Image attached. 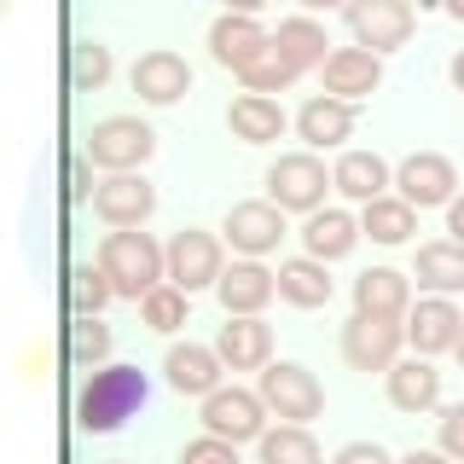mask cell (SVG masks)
Instances as JSON below:
<instances>
[{
    "label": "cell",
    "mask_w": 464,
    "mask_h": 464,
    "mask_svg": "<svg viewBox=\"0 0 464 464\" xmlns=\"http://www.w3.org/2000/svg\"><path fill=\"white\" fill-rule=\"evenodd\" d=\"M99 267H105L116 296L145 302L157 285L169 279V250L151 238V232H140V227H116V232H105V244H99Z\"/></svg>",
    "instance_id": "obj_1"
},
{
    "label": "cell",
    "mask_w": 464,
    "mask_h": 464,
    "mask_svg": "<svg viewBox=\"0 0 464 464\" xmlns=\"http://www.w3.org/2000/svg\"><path fill=\"white\" fill-rule=\"evenodd\" d=\"M145 406V372L140 366H99L87 372L76 395V424L87 435H116Z\"/></svg>",
    "instance_id": "obj_2"
},
{
    "label": "cell",
    "mask_w": 464,
    "mask_h": 464,
    "mask_svg": "<svg viewBox=\"0 0 464 464\" xmlns=\"http://www.w3.org/2000/svg\"><path fill=\"white\" fill-rule=\"evenodd\" d=\"M256 395L267 401L273 418H285V424H314L319 412H325V389H319V377L308 366H296V360H267L256 377Z\"/></svg>",
    "instance_id": "obj_3"
},
{
    "label": "cell",
    "mask_w": 464,
    "mask_h": 464,
    "mask_svg": "<svg viewBox=\"0 0 464 464\" xmlns=\"http://www.w3.org/2000/svg\"><path fill=\"white\" fill-rule=\"evenodd\" d=\"M151 151H157V134L140 116H105V122H93V134H87V157L105 174H134V169L151 163Z\"/></svg>",
    "instance_id": "obj_4"
},
{
    "label": "cell",
    "mask_w": 464,
    "mask_h": 464,
    "mask_svg": "<svg viewBox=\"0 0 464 464\" xmlns=\"http://www.w3.org/2000/svg\"><path fill=\"white\" fill-rule=\"evenodd\" d=\"M331 174H325V163H319L314 151H285L279 163L267 169V198L279 203L285 215H314L319 203H325V192H331Z\"/></svg>",
    "instance_id": "obj_5"
},
{
    "label": "cell",
    "mask_w": 464,
    "mask_h": 464,
    "mask_svg": "<svg viewBox=\"0 0 464 464\" xmlns=\"http://www.w3.org/2000/svg\"><path fill=\"white\" fill-rule=\"evenodd\" d=\"M343 18H348L354 47H366L377 58L406 47V41H412V29H418V18H412V6H406V0H348Z\"/></svg>",
    "instance_id": "obj_6"
},
{
    "label": "cell",
    "mask_w": 464,
    "mask_h": 464,
    "mask_svg": "<svg viewBox=\"0 0 464 464\" xmlns=\"http://www.w3.org/2000/svg\"><path fill=\"white\" fill-rule=\"evenodd\" d=\"M203 430L209 435H221V441L232 447H244V441H261L267 435V401L256 395V389H238V383H221L215 395H203Z\"/></svg>",
    "instance_id": "obj_7"
},
{
    "label": "cell",
    "mask_w": 464,
    "mask_h": 464,
    "mask_svg": "<svg viewBox=\"0 0 464 464\" xmlns=\"http://www.w3.org/2000/svg\"><path fill=\"white\" fill-rule=\"evenodd\" d=\"M221 273H227V261H221V238H215V232L180 227L169 238V285H180L186 296H192V290H215Z\"/></svg>",
    "instance_id": "obj_8"
},
{
    "label": "cell",
    "mask_w": 464,
    "mask_h": 464,
    "mask_svg": "<svg viewBox=\"0 0 464 464\" xmlns=\"http://www.w3.org/2000/svg\"><path fill=\"white\" fill-rule=\"evenodd\" d=\"M401 343H406V319L354 314L343 325V360H348V372H389L401 360Z\"/></svg>",
    "instance_id": "obj_9"
},
{
    "label": "cell",
    "mask_w": 464,
    "mask_h": 464,
    "mask_svg": "<svg viewBox=\"0 0 464 464\" xmlns=\"http://www.w3.org/2000/svg\"><path fill=\"white\" fill-rule=\"evenodd\" d=\"M267 47H273V29H261V18H250V12H221V18L209 24V53L232 76L256 70L261 58H267Z\"/></svg>",
    "instance_id": "obj_10"
},
{
    "label": "cell",
    "mask_w": 464,
    "mask_h": 464,
    "mask_svg": "<svg viewBox=\"0 0 464 464\" xmlns=\"http://www.w3.org/2000/svg\"><path fill=\"white\" fill-rule=\"evenodd\" d=\"M395 186L412 209H447V203L459 198V169L447 163L441 151H412L395 169Z\"/></svg>",
    "instance_id": "obj_11"
},
{
    "label": "cell",
    "mask_w": 464,
    "mask_h": 464,
    "mask_svg": "<svg viewBox=\"0 0 464 464\" xmlns=\"http://www.w3.org/2000/svg\"><path fill=\"white\" fill-rule=\"evenodd\" d=\"M227 244L238 256H250V261H261L267 250H279V238H285V209L273 198H250V203H232L227 209Z\"/></svg>",
    "instance_id": "obj_12"
},
{
    "label": "cell",
    "mask_w": 464,
    "mask_h": 464,
    "mask_svg": "<svg viewBox=\"0 0 464 464\" xmlns=\"http://www.w3.org/2000/svg\"><path fill=\"white\" fill-rule=\"evenodd\" d=\"M151 209H157V186L145 180L140 169L134 174H105L99 192H93V215L111 232L116 227H145V221H151Z\"/></svg>",
    "instance_id": "obj_13"
},
{
    "label": "cell",
    "mask_w": 464,
    "mask_h": 464,
    "mask_svg": "<svg viewBox=\"0 0 464 464\" xmlns=\"http://www.w3.org/2000/svg\"><path fill=\"white\" fill-rule=\"evenodd\" d=\"M459 337H464V319L453 308V296H424L412 314H406V343H412V354H424V360L453 354Z\"/></svg>",
    "instance_id": "obj_14"
},
{
    "label": "cell",
    "mask_w": 464,
    "mask_h": 464,
    "mask_svg": "<svg viewBox=\"0 0 464 464\" xmlns=\"http://www.w3.org/2000/svg\"><path fill=\"white\" fill-rule=\"evenodd\" d=\"M134 93L145 99V105H180L186 93H192V64H186L180 53L157 47V53H140L134 58Z\"/></svg>",
    "instance_id": "obj_15"
},
{
    "label": "cell",
    "mask_w": 464,
    "mask_h": 464,
    "mask_svg": "<svg viewBox=\"0 0 464 464\" xmlns=\"http://www.w3.org/2000/svg\"><path fill=\"white\" fill-rule=\"evenodd\" d=\"M215 354L227 360V372H261L273 360V325L261 314H227Z\"/></svg>",
    "instance_id": "obj_16"
},
{
    "label": "cell",
    "mask_w": 464,
    "mask_h": 464,
    "mask_svg": "<svg viewBox=\"0 0 464 464\" xmlns=\"http://www.w3.org/2000/svg\"><path fill=\"white\" fill-rule=\"evenodd\" d=\"M163 372H169V389L174 395H215L221 389V372H227V360L215 354V348H203V343H174L169 348V360H163Z\"/></svg>",
    "instance_id": "obj_17"
},
{
    "label": "cell",
    "mask_w": 464,
    "mask_h": 464,
    "mask_svg": "<svg viewBox=\"0 0 464 464\" xmlns=\"http://www.w3.org/2000/svg\"><path fill=\"white\" fill-rule=\"evenodd\" d=\"M383 383H389V406L395 412H430V406H441V372L430 366L424 354H412V360H395V366L383 372Z\"/></svg>",
    "instance_id": "obj_18"
},
{
    "label": "cell",
    "mask_w": 464,
    "mask_h": 464,
    "mask_svg": "<svg viewBox=\"0 0 464 464\" xmlns=\"http://www.w3.org/2000/svg\"><path fill=\"white\" fill-rule=\"evenodd\" d=\"M383 87V58L377 53H366V47H337L325 58V93L331 99H366V93H377Z\"/></svg>",
    "instance_id": "obj_19"
},
{
    "label": "cell",
    "mask_w": 464,
    "mask_h": 464,
    "mask_svg": "<svg viewBox=\"0 0 464 464\" xmlns=\"http://www.w3.org/2000/svg\"><path fill=\"white\" fill-rule=\"evenodd\" d=\"M215 296H221L227 314H261L273 296H279V273H267L261 261H232V267L221 273V285H215Z\"/></svg>",
    "instance_id": "obj_20"
},
{
    "label": "cell",
    "mask_w": 464,
    "mask_h": 464,
    "mask_svg": "<svg viewBox=\"0 0 464 464\" xmlns=\"http://www.w3.org/2000/svg\"><path fill=\"white\" fill-rule=\"evenodd\" d=\"M354 314H377V319H406L412 314V279L395 267H366L354 279Z\"/></svg>",
    "instance_id": "obj_21"
},
{
    "label": "cell",
    "mask_w": 464,
    "mask_h": 464,
    "mask_svg": "<svg viewBox=\"0 0 464 464\" xmlns=\"http://www.w3.org/2000/svg\"><path fill=\"white\" fill-rule=\"evenodd\" d=\"M296 134L308 140V151H331L354 134V105L348 99H331V93H314L308 105L296 111Z\"/></svg>",
    "instance_id": "obj_22"
},
{
    "label": "cell",
    "mask_w": 464,
    "mask_h": 464,
    "mask_svg": "<svg viewBox=\"0 0 464 464\" xmlns=\"http://www.w3.org/2000/svg\"><path fill=\"white\" fill-rule=\"evenodd\" d=\"M412 279H418V290H430V296H459V290H464V244L459 238L418 244Z\"/></svg>",
    "instance_id": "obj_23"
},
{
    "label": "cell",
    "mask_w": 464,
    "mask_h": 464,
    "mask_svg": "<svg viewBox=\"0 0 464 464\" xmlns=\"http://www.w3.org/2000/svg\"><path fill=\"white\" fill-rule=\"evenodd\" d=\"M331 41H325V29L314 24V12H302V18H285L279 29H273V53L285 58L296 76H308V70H325V53Z\"/></svg>",
    "instance_id": "obj_24"
},
{
    "label": "cell",
    "mask_w": 464,
    "mask_h": 464,
    "mask_svg": "<svg viewBox=\"0 0 464 464\" xmlns=\"http://www.w3.org/2000/svg\"><path fill=\"white\" fill-rule=\"evenodd\" d=\"M227 128H232V140H244V145H273L285 134V111H279L273 93H238L227 105Z\"/></svg>",
    "instance_id": "obj_25"
},
{
    "label": "cell",
    "mask_w": 464,
    "mask_h": 464,
    "mask_svg": "<svg viewBox=\"0 0 464 464\" xmlns=\"http://www.w3.org/2000/svg\"><path fill=\"white\" fill-rule=\"evenodd\" d=\"M360 238H366V232H360V221L348 209H314L308 227H302V250L314 261H343Z\"/></svg>",
    "instance_id": "obj_26"
},
{
    "label": "cell",
    "mask_w": 464,
    "mask_h": 464,
    "mask_svg": "<svg viewBox=\"0 0 464 464\" xmlns=\"http://www.w3.org/2000/svg\"><path fill=\"white\" fill-rule=\"evenodd\" d=\"M331 180H337V192H343V198L372 203V198H383L389 186H395V169H389L377 151H343V157H337V169H331Z\"/></svg>",
    "instance_id": "obj_27"
},
{
    "label": "cell",
    "mask_w": 464,
    "mask_h": 464,
    "mask_svg": "<svg viewBox=\"0 0 464 464\" xmlns=\"http://www.w3.org/2000/svg\"><path fill=\"white\" fill-rule=\"evenodd\" d=\"M331 261H314V256H296V261H285L279 267V302H290V308H302V314H314V308H325L331 302Z\"/></svg>",
    "instance_id": "obj_28"
},
{
    "label": "cell",
    "mask_w": 464,
    "mask_h": 464,
    "mask_svg": "<svg viewBox=\"0 0 464 464\" xmlns=\"http://www.w3.org/2000/svg\"><path fill=\"white\" fill-rule=\"evenodd\" d=\"M360 232H366L372 244H406L418 232V209L406 198H372V203H360Z\"/></svg>",
    "instance_id": "obj_29"
},
{
    "label": "cell",
    "mask_w": 464,
    "mask_h": 464,
    "mask_svg": "<svg viewBox=\"0 0 464 464\" xmlns=\"http://www.w3.org/2000/svg\"><path fill=\"white\" fill-rule=\"evenodd\" d=\"M64 360L76 372H99L111 360V325H99V314H70V325H64Z\"/></svg>",
    "instance_id": "obj_30"
},
{
    "label": "cell",
    "mask_w": 464,
    "mask_h": 464,
    "mask_svg": "<svg viewBox=\"0 0 464 464\" xmlns=\"http://www.w3.org/2000/svg\"><path fill=\"white\" fill-rule=\"evenodd\" d=\"M256 464H325L319 441L308 435V424H279L256 441Z\"/></svg>",
    "instance_id": "obj_31"
},
{
    "label": "cell",
    "mask_w": 464,
    "mask_h": 464,
    "mask_svg": "<svg viewBox=\"0 0 464 464\" xmlns=\"http://www.w3.org/2000/svg\"><path fill=\"white\" fill-rule=\"evenodd\" d=\"M64 76H70V87H76V93H99V87L111 82V47H105V41H93V35L70 41Z\"/></svg>",
    "instance_id": "obj_32"
},
{
    "label": "cell",
    "mask_w": 464,
    "mask_h": 464,
    "mask_svg": "<svg viewBox=\"0 0 464 464\" xmlns=\"http://www.w3.org/2000/svg\"><path fill=\"white\" fill-rule=\"evenodd\" d=\"M111 296H116V290H111V279H105L99 261H82V267L64 273V308L70 314H105Z\"/></svg>",
    "instance_id": "obj_33"
},
{
    "label": "cell",
    "mask_w": 464,
    "mask_h": 464,
    "mask_svg": "<svg viewBox=\"0 0 464 464\" xmlns=\"http://www.w3.org/2000/svg\"><path fill=\"white\" fill-rule=\"evenodd\" d=\"M186 302H192V296H186L180 285H157L151 296L140 302V314H145V325H151V331H163V337H169V331L186 325Z\"/></svg>",
    "instance_id": "obj_34"
},
{
    "label": "cell",
    "mask_w": 464,
    "mask_h": 464,
    "mask_svg": "<svg viewBox=\"0 0 464 464\" xmlns=\"http://www.w3.org/2000/svg\"><path fill=\"white\" fill-rule=\"evenodd\" d=\"M290 82H296V70H290L273 47H267V58H261L256 70H244V93H285Z\"/></svg>",
    "instance_id": "obj_35"
},
{
    "label": "cell",
    "mask_w": 464,
    "mask_h": 464,
    "mask_svg": "<svg viewBox=\"0 0 464 464\" xmlns=\"http://www.w3.org/2000/svg\"><path fill=\"white\" fill-rule=\"evenodd\" d=\"M180 464H238V447L203 430L198 441H186V447H180Z\"/></svg>",
    "instance_id": "obj_36"
},
{
    "label": "cell",
    "mask_w": 464,
    "mask_h": 464,
    "mask_svg": "<svg viewBox=\"0 0 464 464\" xmlns=\"http://www.w3.org/2000/svg\"><path fill=\"white\" fill-rule=\"evenodd\" d=\"M93 192H99V180H93V157H70L64 163V198L70 203H93Z\"/></svg>",
    "instance_id": "obj_37"
},
{
    "label": "cell",
    "mask_w": 464,
    "mask_h": 464,
    "mask_svg": "<svg viewBox=\"0 0 464 464\" xmlns=\"http://www.w3.org/2000/svg\"><path fill=\"white\" fill-rule=\"evenodd\" d=\"M441 453L464 464V401H459V406H447V412H441Z\"/></svg>",
    "instance_id": "obj_38"
},
{
    "label": "cell",
    "mask_w": 464,
    "mask_h": 464,
    "mask_svg": "<svg viewBox=\"0 0 464 464\" xmlns=\"http://www.w3.org/2000/svg\"><path fill=\"white\" fill-rule=\"evenodd\" d=\"M331 464H395V459H389L377 441H348V447H337V459H331Z\"/></svg>",
    "instance_id": "obj_39"
},
{
    "label": "cell",
    "mask_w": 464,
    "mask_h": 464,
    "mask_svg": "<svg viewBox=\"0 0 464 464\" xmlns=\"http://www.w3.org/2000/svg\"><path fill=\"white\" fill-rule=\"evenodd\" d=\"M447 232H453V238L464 244V192H459L453 203H447Z\"/></svg>",
    "instance_id": "obj_40"
},
{
    "label": "cell",
    "mask_w": 464,
    "mask_h": 464,
    "mask_svg": "<svg viewBox=\"0 0 464 464\" xmlns=\"http://www.w3.org/2000/svg\"><path fill=\"white\" fill-rule=\"evenodd\" d=\"M395 464H459V459H447L441 447H435V453H424V447H412V453H406V459H395Z\"/></svg>",
    "instance_id": "obj_41"
},
{
    "label": "cell",
    "mask_w": 464,
    "mask_h": 464,
    "mask_svg": "<svg viewBox=\"0 0 464 464\" xmlns=\"http://www.w3.org/2000/svg\"><path fill=\"white\" fill-rule=\"evenodd\" d=\"M261 6H273V0H227V12H250V18H256Z\"/></svg>",
    "instance_id": "obj_42"
},
{
    "label": "cell",
    "mask_w": 464,
    "mask_h": 464,
    "mask_svg": "<svg viewBox=\"0 0 464 464\" xmlns=\"http://www.w3.org/2000/svg\"><path fill=\"white\" fill-rule=\"evenodd\" d=\"M302 12H331V6H348V0H296Z\"/></svg>",
    "instance_id": "obj_43"
},
{
    "label": "cell",
    "mask_w": 464,
    "mask_h": 464,
    "mask_svg": "<svg viewBox=\"0 0 464 464\" xmlns=\"http://www.w3.org/2000/svg\"><path fill=\"white\" fill-rule=\"evenodd\" d=\"M447 76H453V87L464 93V53H453V64H447Z\"/></svg>",
    "instance_id": "obj_44"
},
{
    "label": "cell",
    "mask_w": 464,
    "mask_h": 464,
    "mask_svg": "<svg viewBox=\"0 0 464 464\" xmlns=\"http://www.w3.org/2000/svg\"><path fill=\"white\" fill-rule=\"evenodd\" d=\"M441 6H447V18H459V24H464V0H441Z\"/></svg>",
    "instance_id": "obj_45"
},
{
    "label": "cell",
    "mask_w": 464,
    "mask_h": 464,
    "mask_svg": "<svg viewBox=\"0 0 464 464\" xmlns=\"http://www.w3.org/2000/svg\"><path fill=\"white\" fill-rule=\"evenodd\" d=\"M453 354H459V366H464V337H459V348H453Z\"/></svg>",
    "instance_id": "obj_46"
}]
</instances>
